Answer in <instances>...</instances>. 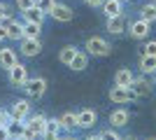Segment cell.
<instances>
[{"instance_id": "obj_4", "label": "cell", "mask_w": 156, "mask_h": 140, "mask_svg": "<svg viewBox=\"0 0 156 140\" xmlns=\"http://www.w3.org/2000/svg\"><path fill=\"white\" fill-rule=\"evenodd\" d=\"M7 114H9V119L26 121L28 117H30V100H28V98H19V100H14L12 105L7 107Z\"/></svg>"}, {"instance_id": "obj_11", "label": "cell", "mask_w": 156, "mask_h": 140, "mask_svg": "<svg viewBox=\"0 0 156 140\" xmlns=\"http://www.w3.org/2000/svg\"><path fill=\"white\" fill-rule=\"evenodd\" d=\"M98 121V112L91 107H84L82 112H77V128H91Z\"/></svg>"}, {"instance_id": "obj_7", "label": "cell", "mask_w": 156, "mask_h": 140, "mask_svg": "<svg viewBox=\"0 0 156 140\" xmlns=\"http://www.w3.org/2000/svg\"><path fill=\"white\" fill-rule=\"evenodd\" d=\"M149 31H151V23H147V21H142V19L130 21L128 23V35L133 38V40H147Z\"/></svg>"}, {"instance_id": "obj_14", "label": "cell", "mask_w": 156, "mask_h": 140, "mask_svg": "<svg viewBox=\"0 0 156 140\" xmlns=\"http://www.w3.org/2000/svg\"><path fill=\"white\" fill-rule=\"evenodd\" d=\"M105 28H107V33H110V35H124V31H126L124 14H121V16H112V19H107V21H105Z\"/></svg>"}, {"instance_id": "obj_35", "label": "cell", "mask_w": 156, "mask_h": 140, "mask_svg": "<svg viewBox=\"0 0 156 140\" xmlns=\"http://www.w3.org/2000/svg\"><path fill=\"white\" fill-rule=\"evenodd\" d=\"M5 40H7V28L0 26V42H5Z\"/></svg>"}, {"instance_id": "obj_28", "label": "cell", "mask_w": 156, "mask_h": 140, "mask_svg": "<svg viewBox=\"0 0 156 140\" xmlns=\"http://www.w3.org/2000/svg\"><path fill=\"white\" fill-rule=\"evenodd\" d=\"M98 140H121V135H119L117 131L105 128V131H100V133H98Z\"/></svg>"}, {"instance_id": "obj_5", "label": "cell", "mask_w": 156, "mask_h": 140, "mask_svg": "<svg viewBox=\"0 0 156 140\" xmlns=\"http://www.w3.org/2000/svg\"><path fill=\"white\" fill-rule=\"evenodd\" d=\"M7 80H9V84H12V87L21 89L23 84H26V80H28V68L23 66V63H16L14 68H9V70H7Z\"/></svg>"}, {"instance_id": "obj_2", "label": "cell", "mask_w": 156, "mask_h": 140, "mask_svg": "<svg viewBox=\"0 0 156 140\" xmlns=\"http://www.w3.org/2000/svg\"><path fill=\"white\" fill-rule=\"evenodd\" d=\"M47 87H49L47 77H28V80H26V84H23L21 89L26 91V96H28V98L40 100V98H44Z\"/></svg>"}, {"instance_id": "obj_17", "label": "cell", "mask_w": 156, "mask_h": 140, "mask_svg": "<svg viewBox=\"0 0 156 140\" xmlns=\"http://www.w3.org/2000/svg\"><path fill=\"white\" fill-rule=\"evenodd\" d=\"M58 131H61L58 119H47L44 131H42V135H40V138H42V140H58V135H61Z\"/></svg>"}, {"instance_id": "obj_42", "label": "cell", "mask_w": 156, "mask_h": 140, "mask_svg": "<svg viewBox=\"0 0 156 140\" xmlns=\"http://www.w3.org/2000/svg\"><path fill=\"white\" fill-rule=\"evenodd\" d=\"M149 2H154V0H149Z\"/></svg>"}, {"instance_id": "obj_20", "label": "cell", "mask_w": 156, "mask_h": 140, "mask_svg": "<svg viewBox=\"0 0 156 140\" xmlns=\"http://www.w3.org/2000/svg\"><path fill=\"white\" fill-rule=\"evenodd\" d=\"M58 124H61L63 131H72V128H77V112H72V110L63 112L58 117Z\"/></svg>"}, {"instance_id": "obj_15", "label": "cell", "mask_w": 156, "mask_h": 140, "mask_svg": "<svg viewBox=\"0 0 156 140\" xmlns=\"http://www.w3.org/2000/svg\"><path fill=\"white\" fill-rule=\"evenodd\" d=\"M128 121H130V112L124 110V107H117V110L110 114V126L121 128V126H128Z\"/></svg>"}, {"instance_id": "obj_39", "label": "cell", "mask_w": 156, "mask_h": 140, "mask_svg": "<svg viewBox=\"0 0 156 140\" xmlns=\"http://www.w3.org/2000/svg\"><path fill=\"white\" fill-rule=\"evenodd\" d=\"M119 2H128V0H119Z\"/></svg>"}, {"instance_id": "obj_21", "label": "cell", "mask_w": 156, "mask_h": 140, "mask_svg": "<svg viewBox=\"0 0 156 140\" xmlns=\"http://www.w3.org/2000/svg\"><path fill=\"white\" fill-rule=\"evenodd\" d=\"M7 40H23V23H19V21L14 19V21H9L7 23Z\"/></svg>"}, {"instance_id": "obj_19", "label": "cell", "mask_w": 156, "mask_h": 140, "mask_svg": "<svg viewBox=\"0 0 156 140\" xmlns=\"http://www.w3.org/2000/svg\"><path fill=\"white\" fill-rule=\"evenodd\" d=\"M86 66H89V54L86 52H77L68 68H70L72 73H82V70H86Z\"/></svg>"}, {"instance_id": "obj_30", "label": "cell", "mask_w": 156, "mask_h": 140, "mask_svg": "<svg viewBox=\"0 0 156 140\" xmlns=\"http://www.w3.org/2000/svg\"><path fill=\"white\" fill-rule=\"evenodd\" d=\"M16 2V7H19L21 12H26V9H30V7H35V0H14Z\"/></svg>"}, {"instance_id": "obj_26", "label": "cell", "mask_w": 156, "mask_h": 140, "mask_svg": "<svg viewBox=\"0 0 156 140\" xmlns=\"http://www.w3.org/2000/svg\"><path fill=\"white\" fill-rule=\"evenodd\" d=\"M40 33H42V26H40V23H23V38H28V40H37Z\"/></svg>"}, {"instance_id": "obj_36", "label": "cell", "mask_w": 156, "mask_h": 140, "mask_svg": "<svg viewBox=\"0 0 156 140\" xmlns=\"http://www.w3.org/2000/svg\"><path fill=\"white\" fill-rule=\"evenodd\" d=\"M58 140H75V135H58Z\"/></svg>"}, {"instance_id": "obj_34", "label": "cell", "mask_w": 156, "mask_h": 140, "mask_svg": "<svg viewBox=\"0 0 156 140\" xmlns=\"http://www.w3.org/2000/svg\"><path fill=\"white\" fill-rule=\"evenodd\" d=\"M0 140H9V133H7V126H0Z\"/></svg>"}, {"instance_id": "obj_3", "label": "cell", "mask_w": 156, "mask_h": 140, "mask_svg": "<svg viewBox=\"0 0 156 140\" xmlns=\"http://www.w3.org/2000/svg\"><path fill=\"white\" fill-rule=\"evenodd\" d=\"M26 135L23 138H30V140H37L40 135H42V131H44V124H47V114L37 112V114H33V117H28L26 121Z\"/></svg>"}, {"instance_id": "obj_29", "label": "cell", "mask_w": 156, "mask_h": 140, "mask_svg": "<svg viewBox=\"0 0 156 140\" xmlns=\"http://www.w3.org/2000/svg\"><path fill=\"white\" fill-rule=\"evenodd\" d=\"M140 54H144V56H156V42L149 40L147 45L142 47V52H140Z\"/></svg>"}, {"instance_id": "obj_1", "label": "cell", "mask_w": 156, "mask_h": 140, "mask_svg": "<svg viewBox=\"0 0 156 140\" xmlns=\"http://www.w3.org/2000/svg\"><path fill=\"white\" fill-rule=\"evenodd\" d=\"M84 52L89 54V56H98V59H105V56H110L112 45L105 40V38H98V35H93V38H89V40L84 42Z\"/></svg>"}, {"instance_id": "obj_31", "label": "cell", "mask_w": 156, "mask_h": 140, "mask_svg": "<svg viewBox=\"0 0 156 140\" xmlns=\"http://www.w3.org/2000/svg\"><path fill=\"white\" fill-rule=\"evenodd\" d=\"M9 12H12V9H9V5L0 0V19H5V16H7V14H9Z\"/></svg>"}, {"instance_id": "obj_38", "label": "cell", "mask_w": 156, "mask_h": 140, "mask_svg": "<svg viewBox=\"0 0 156 140\" xmlns=\"http://www.w3.org/2000/svg\"><path fill=\"white\" fill-rule=\"evenodd\" d=\"M121 140H135V138H121Z\"/></svg>"}, {"instance_id": "obj_22", "label": "cell", "mask_w": 156, "mask_h": 140, "mask_svg": "<svg viewBox=\"0 0 156 140\" xmlns=\"http://www.w3.org/2000/svg\"><path fill=\"white\" fill-rule=\"evenodd\" d=\"M21 16H23V23H44V14L40 12L37 7H30V9H26V12H21Z\"/></svg>"}, {"instance_id": "obj_24", "label": "cell", "mask_w": 156, "mask_h": 140, "mask_svg": "<svg viewBox=\"0 0 156 140\" xmlns=\"http://www.w3.org/2000/svg\"><path fill=\"white\" fill-rule=\"evenodd\" d=\"M140 19L147 21V23H154V19H156V5L154 2H144L140 7Z\"/></svg>"}, {"instance_id": "obj_32", "label": "cell", "mask_w": 156, "mask_h": 140, "mask_svg": "<svg viewBox=\"0 0 156 140\" xmlns=\"http://www.w3.org/2000/svg\"><path fill=\"white\" fill-rule=\"evenodd\" d=\"M7 121H9V114H7V110L0 107V126H7Z\"/></svg>"}, {"instance_id": "obj_13", "label": "cell", "mask_w": 156, "mask_h": 140, "mask_svg": "<svg viewBox=\"0 0 156 140\" xmlns=\"http://www.w3.org/2000/svg\"><path fill=\"white\" fill-rule=\"evenodd\" d=\"M100 9H103V14L107 16V19L121 16V14H124V2H119V0H103Z\"/></svg>"}, {"instance_id": "obj_27", "label": "cell", "mask_w": 156, "mask_h": 140, "mask_svg": "<svg viewBox=\"0 0 156 140\" xmlns=\"http://www.w3.org/2000/svg\"><path fill=\"white\" fill-rule=\"evenodd\" d=\"M54 5H56V0H35V7H37L44 16H47V14H51Z\"/></svg>"}, {"instance_id": "obj_37", "label": "cell", "mask_w": 156, "mask_h": 140, "mask_svg": "<svg viewBox=\"0 0 156 140\" xmlns=\"http://www.w3.org/2000/svg\"><path fill=\"white\" fill-rule=\"evenodd\" d=\"M84 140H98V135H89V138H84Z\"/></svg>"}, {"instance_id": "obj_9", "label": "cell", "mask_w": 156, "mask_h": 140, "mask_svg": "<svg viewBox=\"0 0 156 140\" xmlns=\"http://www.w3.org/2000/svg\"><path fill=\"white\" fill-rule=\"evenodd\" d=\"M49 16H54V21H58V23H68V21L75 19V12H72V7L63 5V2H56Z\"/></svg>"}, {"instance_id": "obj_18", "label": "cell", "mask_w": 156, "mask_h": 140, "mask_svg": "<svg viewBox=\"0 0 156 140\" xmlns=\"http://www.w3.org/2000/svg\"><path fill=\"white\" fill-rule=\"evenodd\" d=\"M133 70L128 68H119L117 73H114V87H130V82H133Z\"/></svg>"}, {"instance_id": "obj_33", "label": "cell", "mask_w": 156, "mask_h": 140, "mask_svg": "<svg viewBox=\"0 0 156 140\" xmlns=\"http://www.w3.org/2000/svg\"><path fill=\"white\" fill-rule=\"evenodd\" d=\"M84 2H86V5H89V7H93V9L103 5V0H84Z\"/></svg>"}, {"instance_id": "obj_25", "label": "cell", "mask_w": 156, "mask_h": 140, "mask_svg": "<svg viewBox=\"0 0 156 140\" xmlns=\"http://www.w3.org/2000/svg\"><path fill=\"white\" fill-rule=\"evenodd\" d=\"M140 70H142L144 75H154V70H156V56H144V54H140Z\"/></svg>"}, {"instance_id": "obj_12", "label": "cell", "mask_w": 156, "mask_h": 140, "mask_svg": "<svg viewBox=\"0 0 156 140\" xmlns=\"http://www.w3.org/2000/svg\"><path fill=\"white\" fill-rule=\"evenodd\" d=\"M19 63V59H16V52H14L12 47H0V68L2 70H9V68H14Z\"/></svg>"}, {"instance_id": "obj_41", "label": "cell", "mask_w": 156, "mask_h": 140, "mask_svg": "<svg viewBox=\"0 0 156 140\" xmlns=\"http://www.w3.org/2000/svg\"><path fill=\"white\" fill-rule=\"evenodd\" d=\"M147 140H154V138H147Z\"/></svg>"}, {"instance_id": "obj_10", "label": "cell", "mask_w": 156, "mask_h": 140, "mask_svg": "<svg viewBox=\"0 0 156 140\" xmlns=\"http://www.w3.org/2000/svg\"><path fill=\"white\" fill-rule=\"evenodd\" d=\"M40 52H42V42H40V38H37V40H28V38H23V40H21L19 54L28 56V59H35Z\"/></svg>"}, {"instance_id": "obj_6", "label": "cell", "mask_w": 156, "mask_h": 140, "mask_svg": "<svg viewBox=\"0 0 156 140\" xmlns=\"http://www.w3.org/2000/svg\"><path fill=\"white\" fill-rule=\"evenodd\" d=\"M130 93L135 96V98H149L151 96V84L147 82V77H133L130 82Z\"/></svg>"}, {"instance_id": "obj_40", "label": "cell", "mask_w": 156, "mask_h": 140, "mask_svg": "<svg viewBox=\"0 0 156 140\" xmlns=\"http://www.w3.org/2000/svg\"><path fill=\"white\" fill-rule=\"evenodd\" d=\"M21 140H30V138H21Z\"/></svg>"}, {"instance_id": "obj_16", "label": "cell", "mask_w": 156, "mask_h": 140, "mask_svg": "<svg viewBox=\"0 0 156 140\" xmlns=\"http://www.w3.org/2000/svg\"><path fill=\"white\" fill-rule=\"evenodd\" d=\"M7 133H9V140H21L26 135V124L19 119H9L7 121Z\"/></svg>"}, {"instance_id": "obj_8", "label": "cell", "mask_w": 156, "mask_h": 140, "mask_svg": "<svg viewBox=\"0 0 156 140\" xmlns=\"http://www.w3.org/2000/svg\"><path fill=\"white\" fill-rule=\"evenodd\" d=\"M110 100L114 105H128L130 100H135V96L130 93L128 87H112L110 89Z\"/></svg>"}, {"instance_id": "obj_23", "label": "cell", "mask_w": 156, "mask_h": 140, "mask_svg": "<svg viewBox=\"0 0 156 140\" xmlns=\"http://www.w3.org/2000/svg\"><path fill=\"white\" fill-rule=\"evenodd\" d=\"M79 49L75 45H65V47H61V52H58V61L63 63V66H70V61L75 59V54H77Z\"/></svg>"}]
</instances>
